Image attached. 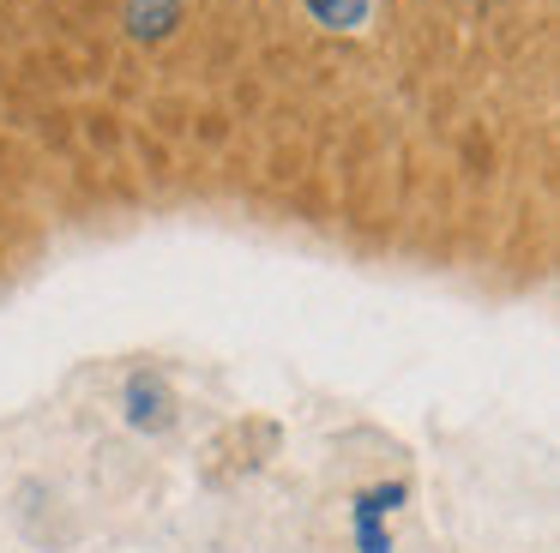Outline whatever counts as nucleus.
<instances>
[{
    "mask_svg": "<svg viewBox=\"0 0 560 553\" xmlns=\"http://www.w3.org/2000/svg\"><path fill=\"white\" fill-rule=\"evenodd\" d=\"M121 24H127L133 43H163V36H175V24H182V0H127Z\"/></svg>",
    "mask_w": 560,
    "mask_h": 553,
    "instance_id": "nucleus-1",
    "label": "nucleus"
},
{
    "mask_svg": "<svg viewBox=\"0 0 560 553\" xmlns=\"http://www.w3.org/2000/svg\"><path fill=\"white\" fill-rule=\"evenodd\" d=\"M307 19L319 24V31H338V36H355L368 19H374V0H302Z\"/></svg>",
    "mask_w": 560,
    "mask_h": 553,
    "instance_id": "nucleus-2",
    "label": "nucleus"
},
{
    "mask_svg": "<svg viewBox=\"0 0 560 553\" xmlns=\"http://www.w3.org/2000/svg\"><path fill=\"white\" fill-rule=\"evenodd\" d=\"M127 415H133V427H163V421H170V397L158 391V379L127 385Z\"/></svg>",
    "mask_w": 560,
    "mask_h": 553,
    "instance_id": "nucleus-3",
    "label": "nucleus"
}]
</instances>
